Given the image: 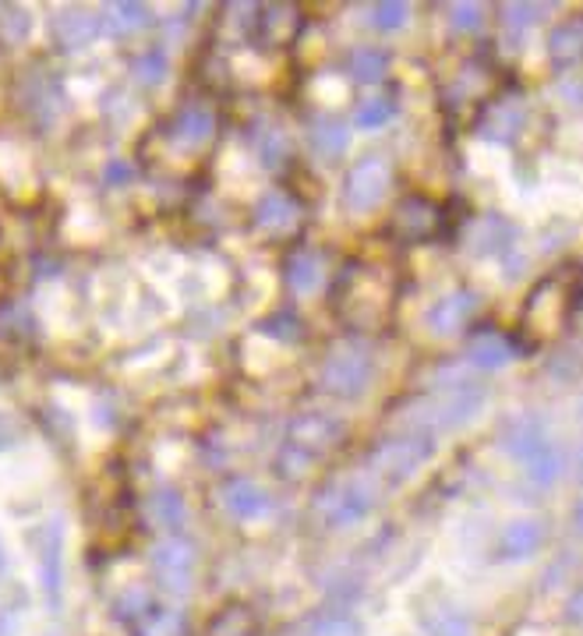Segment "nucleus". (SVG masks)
<instances>
[{"label":"nucleus","instance_id":"aec40b11","mask_svg":"<svg viewBox=\"0 0 583 636\" xmlns=\"http://www.w3.org/2000/svg\"><path fill=\"white\" fill-rule=\"evenodd\" d=\"M517 230L502 216H481L471 227H466V244L474 248V255H502L513 244Z\"/></svg>","mask_w":583,"mask_h":636},{"label":"nucleus","instance_id":"20e7f679","mask_svg":"<svg viewBox=\"0 0 583 636\" xmlns=\"http://www.w3.org/2000/svg\"><path fill=\"white\" fill-rule=\"evenodd\" d=\"M375 382V354L361 337L337 340L318 365V386L337 400H357Z\"/></svg>","mask_w":583,"mask_h":636},{"label":"nucleus","instance_id":"4be33fe9","mask_svg":"<svg viewBox=\"0 0 583 636\" xmlns=\"http://www.w3.org/2000/svg\"><path fill=\"white\" fill-rule=\"evenodd\" d=\"M99 33H104V22H96L93 14H85V11H64V14H57V22H53V39H57V47H64V50H82L85 42H93Z\"/></svg>","mask_w":583,"mask_h":636},{"label":"nucleus","instance_id":"393cba45","mask_svg":"<svg viewBox=\"0 0 583 636\" xmlns=\"http://www.w3.org/2000/svg\"><path fill=\"white\" fill-rule=\"evenodd\" d=\"M153 25V14L138 0H117L104 11V28L113 36H131V33H142V28Z\"/></svg>","mask_w":583,"mask_h":636},{"label":"nucleus","instance_id":"dca6fc26","mask_svg":"<svg viewBox=\"0 0 583 636\" xmlns=\"http://www.w3.org/2000/svg\"><path fill=\"white\" fill-rule=\"evenodd\" d=\"M216 135V110L209 103H187L170 121V142L178 149H202Z\"/></svg>","mask_w":583,"mask_h":636},{"label":"nucleus","instance_id":"ddd939ff","mask_svg":"<svg viewBox=\"0 0 583 636\" xmlns=\"http://www.w3.org/2000/svg\"><path fill=\"white\" fill-rule=\"evenodd\" d=\"M283 280L290 286V294H297V297L318 294L329 283V262H326V255L318 252V248H312V244H297V248L290 252L287 262H283Z\"/></svg>","mask_w":583,"mask_h":636},{"label":"nucleus","instance_id":"f257e3e1","mask_svg":"<svg viewBox=\"0 0 583 636\" xmlns=\"http://www.w3.org/2000/svg\"><path fill=\"white\" fill-rule=\"evenodd\" d=\"M392 301H397V286H392V272L382 262L354 258L332 280V311L354 337L382 329L389 322Z\"/></svg>","mask_w":583,"mask_h":636},{"label":"nucleus","instance_id":"ea45409f","mask_svg":"<svg viewBox=\"0 0 583 636\" xmlns=\"http://www.w3.org/2000/svg\"><path fill=\"white\" fill-rule=\"evenodd\" d=\"M573 519H576V527H580V534H583V499L576 502V513H573Z\"/></svg>","mask_w":583,"mask_h":636},{"label":"nucleus","instance_id":"6ab92c4d","mask_svg":"<svg viewBox=\"0 0 583 636\" xmlns=\"http://www.w3.org/2000/svg\"><path fill=\"white\" fill-rule=\"evenodd\" d=\"M64 534L61 524H50L42 530V545H39V576H42V595L47 601L61 604V584H64Z\"/></svg>","mask_w":583,"mask_h":636},{"label":"nucleus","instance_id":"f704fd0d","mask_svg":"<svg viewBox=\"0 0 583 636\" xmlns=\"http://www.w3.org/2000/svg\"><path fill=\"white\" fill-rule=\"evenodd\" d=\"M446 14H449V25H453L457 33H477L481 22H485V8L481 4H449Z\"/></svg>","mask_w":583,"mask_h":636},{"label":"nucleus","instance_id":"2f4dec72","mask_svg":"<svg viewBox=\"0 0 583 636\" xmlns=\"http://www.w3.org/2000/svg\"><path fill=\"white\" fill-rule=\"evenodd\" d=\"M315 464H318V460L304 456V453L294 450L290 442H283V445H280V453H276V470H280L283 481H297V477H304Z\"/></svg>","mask_w":583,"mask_h":636},{"label":"nucleus","instance_id":"f8f14e48","mask_svg":"<svg viewBox=\"0 0 583 636\" xmlns=\"http://www.w3.org/2000/svg\"><path fill=\"white\" fill-rule=\"evenodd\" d=\"M255 227L262 230L266 237L272 241H283V237H294L301 230L304 220V206L290 195V192H269L258 198V206L252 212Z\"/></svg>","mask_w":583,"mask_h":636},{"label":"nucleus","instance_id":"473e14b6","mask_svg":"<svg viewBox=\"0 0 583 636\" xmlns=\"http://www.w3.org/2000/svg\"><path fill=\"white\" fill-rule=\"evenodd\" d=\"M266 329H269V337L280 340V343H297V340H304V322L297 318V311H290V308L276 311L269 322H266Z\"/></svg>","mask_w":583,"mask_h":636},{"label":"nucleus","instance_id":"a19ab883","mask_svg":"<svg viewBox=\"0 0 583 636\" xmlns=\"http://www.w3.org/2000/svg\"><path fill=\"white\" fill-rule=\"evenodd\" d=\"M4 286H8V280H4V269H0V294H4Z\"/></svg>","mask_w":583,"mask_h":636},{"label":"nucleus","instance_id":"423d86ee","mask_svg":"<svg viewBox=\"0 0 583 636\" xmlns=\"http://www.w3.org/2000/svg\"><path fill=\"white\" fill-rule=\"evenodd\" d=\"M392 184V163L386 156H364L343 178V209L350 216L375 212Z\"/></svg>","mask_w":583,"mask_h":636},{"label":"nucleus","instance_id":"c9c22d12","mask_svg":"<svg viewBox=\"0 0 583 636\" xmlns=\"http://www.w3.org/2000/svg\"><path fill=\"white\" fill-rule=\"evenodd\" d=\"M474 633V623L460 612H449L442 619H435V623L425 629V636H471Z\"/></svg>","mask_w":583,"mask_h":636},{"label":"nucleus","instance_id":"bb28decb","mask_svg":"<svg viewBox=\"0 0 583 636\" xmlns=\"http://www.w3.org/2000/svg\"><path fill=\"white\" fill-rule=\"evenodd\" d=\"M308 142H312V149L323 159H340L350 149V135H347V127L337 118L315 121L312 132H308Z\"/></svg>","mask_w":583,"mask_h":636},{"label":"nucleus","instance_id":"7c9ffc66","mask_svg":"<svg viewBox=\"0 0 583 636\" xmlns=\"http://www.w3.org/2000/svg\"><path fill=\"white\" fill-rule=\"evenodd\" d=\"M368 19L378 33H400V28L411 22V8H406L403 0H386V4L368 8Z\"/></svg>","mask_w":583,"mask_h":636},{"label":"nucleus","instance_id":"79ce46f5","mask_svg":"<svg viewBox=\"0 0 583 636\" xmlns=\"http://www.w3.org/2000/svg\"><path fill=\"white\" fill-rule=\"evenodd\" d=\"M0 570H4V545H0Z\"/></svg>","mask_w":583,"mask_h":636},{"label":"nucleus","instance_id":"a878e982","mask_svg":"<svg viewBox=\"0 0 583 636\" xmlns=\"http://www.w3.org/2000/svg\"><path fill=\"white\" fill-rule=\"evenodd\" d=\"M149 513H153L156 524L163 527V530H170V534L184 530V524H187V502H184L181 491H178V488H170V485H163V488H156V491H153Z\"/></svg>","mask_w":583,"mask_h":636},{"label":"nucleus","instance_id":"f03ea898","mask_svg":"<svg viewBox=\"0 0 583 636\" xmlns=\"http://www.w3.org/2000/svg\"><path fill=\"white\" fill-rule=\"evenodd\" d=\"M485 403H488L485 386H474L466 379H449L414 396L400 417H403V428L428 431V436L439 439V431H457L463 425H471L485 411Z\"/></svg>","mask_w":583,"mask_h":636},{"label":"nucleus","instance_id":"412c9836","mask_svg":"<svg viewBox=\"0 0 583 636\" xmlns=\"http://www.w3.org/2000/svg\"><path fill=\"white\" fill-rule=\"evenodd\" d=\"M262 619L252 604L244 601H227L220 612H212L206 636H258Z\"/></svg>","mask_w":583,"mask_h":636},{"label":"nucleus","instance_id":"37998d69","mask_svg":"<svg viewBox=\"0 0 583 636\" xmlns=\"http://www.w3.org/2000/svg\"><path fill=\"white\" fill-rule=\"evenodd\" d=\"M580 411H583V403H580Z\"/></svg>","mask_w":583,"mask_h":636},{"label":"nucleus","instance_id":"72a5a7b5","mask_svg":"<svg viewBox=\"0 0 583 636\" xmlns=\"http://www.w3.org/2000/svg\"><path fill=\"white\" fill-rule=\"evenodd\" d=\"M542 11H545V8H537V4H502V8H499L506 33H513V36H523V33H527V28L534 25V19H537Z\"/></svg>","mask_w":583,"mask_h":636},{"label":"nucleus","instance_id":"39448f33","mask_svg":"<svg viewBox=\"0 0 583 636\" xmlns=\"http://www.w3.org/2000/svg\"><path fill=\"white\" fill-rule=\"evenodd\" d=\"M435 456V436L414 428H400L392 436H382L368 450V474H375L378 485H403Z\"/></svg>","mask_w":583,"mask_h":636},{"label":"nucleus","instance_id":"4c0bfd02","mask_svg":"<svg viewBox=\"0 0 583 636\" xmlns=\"http://www.w3.org/2000/svg\"><path fill=\"white\" fill-rule=\"evenodd\" d=\"M566 619H570L573 626H583V587L573 590V598L566 601Z\"/></svg>","mask_w":583,"mask_h":636},{"label":"nucleus","instance_id":"a211bd4d","mask_svg":"<svg viewBox=\"0 0 583 636\" xmlns=\"http://www.w3.org/2000/svg\"><path fill=\"white\" fill-rule=\"evenodd\" d=\"M545 545V524L542 519H513L502 534L499 541H495V555H499L502 562H523L542 552Z\"/></svg>","mask_w":583,"mask_h":636},{"label":"nucleus","instance_id":"7ed1b4c3","mask_svg":"<svg viewBox=\"0 0 583 636\" xmlns=\"http://www.w3.org/2000/svg\"><path fill=\"white\" fill-rule=\"evenodd\" d=\"M378 491H382V485H378L375 474H368V470L340 474L315 491L312 516L318 519V527L323 530H350L375 513Z\"/></svg>","mask_w":583,"mask_h":636},{"label":"nucleus","instance_id":"5701e85b","mask_svg":"<svg viewBox=\"0 0 583 636\" xmlns=\"http://www.w3.org/2000/svg\"><path fill=\"white\" fill-rule=\"evenodd\" d=\"M523 124H527V110L520 103H499L481 118L477 132L491 142H513L523 132Z\"/></svg>","mask_w":583,"mask_h":636},{"label":"nucleus","instance_id":"58836bf2","mask_svg":"<svg viewBox=\"0 0 583 636\" xmlns=\"http://www.w3.org/2000/svg\"><path fill=\"white\" fill-rule=\"evenodd\" d=\"M127 173H131L127 167H121V163H113V167L107 170V178H110V181H124V178H127Z\"/></svg>","mask_w":583,"mask_h":636},{"label":"nucleus","instance_id":"1a4fd4ad","mask_svg":"<svg viewBox=\"0 0 583 636\" xmlns=\"http://www.w3.org/2000/svg\"><path fill=\"white\" fill-rule=\"evenodd\" d=\"M216 499H220V510L238 519V524H255V519L269 516L272 510L269 491L255 477H244V474L223 477V485L216 488Z\"/></svg>","mask_w":583,"mask_h":636},{"label":"nucleus","instance_id":"e433bc0d","mask_svg":"<svg viewBox=\"0 0 583 636\" xmlns=\"http://www.w3.org/2000/svg\"><path fill=\"white\" fill-rule=\"evenodd\" d=\"M258 149H262V159L272 167L276 159H283L287 156V138H283V132H266L258 138Z\"/></svg>","mask_w":583,"mask_h":636},{"label":"nucleus","instance_id":"9d476101","mask_svg":"<svg viewBox=\"0 0 583 636\" xmlns=\"http://www.w3.org/2000/svg\"><path fill=\"white\" fill-rule=\"evenodd\" d=\"M392 234H397L400 241L406 244H421V241H428L439 234V227H442V209L435 206L432 198L425 195H406L397 209H392Z\"/></svg>","mask_w":583,"mask_h":636},{"label":"nucleus","instance_id":"c756f323","mask_svg":"<svg viewBox=\"0 0 583 636\" xmlns=\"http://www.w3.org/2000/svg\"><path fill=\"white\" fill-rule=\"evenodd\" d=\"M392 118H397V103L386 96H375V99H364L354 110V124L364 127V132H378V127H386Z\"/></svg>","mask_w":583,"mask_h":636},{"label":"nucleus","instance_id":"2eb2a0df","mask_svg":"<svg viewBox=\"0 0 583 636\" xmlns=\"http://www.w3.org/2000/svg\"><path fill=\"white\" fill-rule=\"evenodd\" d=\"M113 619L127 633L145 636V633H153L159 623H163V609H159V601L149 595V590L131 587V590H124V595L113 601Z\"/></svg>","mask_w":583,"mask_h":636},{"label":"nucleus","instance_id":"c85d7f7f","mask_svg":"<svg viewBox=\"0 0 583 636\" xmlns=\"http://www.w3.org/2000/svg\"><path fill=\"white\" fill-rule=\"evenodd\" d=\"M127 68H131V78L145 85V89H153V85L167 78V53L163 50H142V53L131 57Z\"/></svg>","mask_w":583,"mask_h":636},{"label":"nucleus","instance_id":"cd10ccee","mask_svg":"<svg viewBox=\"0 0 583 636\" xmlns=\"http://www.w3.org/2000/svg\"><path fill=\"white\" fill-rule=\"evenodd\" d=\"M389 75V53L378 50V47H361L350 53V78L361 82V85H375V82H386Z\"/></svg>","mask_w":583,"mask_h":636},{"label":"nucleus","instance_id":"6e6552de","mask_svg":"<svg viewBox=\"0 0 583 636\" xmlns=\"http://www.w3.org/2000/svg\"><path fill=\"white\" fill-rule=\"evenodd\" d=\"M350 428L343 417L337 414H323V411H312V414H297L290 417L287 425V442L301 450L304 456L312 460H323L326 453H337L340 445L347 442Z\"/></svg>","mask_w":583,"mask_h":636},{"label":"nucleus","instance_id":"9b49d317","mask_svg":"<svg viewBox=\"0 0 583 636\" xmlns=\"http://www.w3.org/2000/svg\"><path fill=\"white\" fill-rule=\"evenodd\" d=\"M556 445L559 442H551L548 428L537 421V417H513V421H506L502 428V450L513 456L523 470L534 467L537 460L548 456Z\"/></svg>","mask_w":583,"mask_h":636},{"label":"nucleus","instance_id":"0eeeda50","mask_svg":"<svg viewBox=\"0 0 583 636\" xmlns=\"http://www.w3.org/2000/svg\"><path fill=\"white\" fill-rule=\"evenodd\" d=\"M195 570H198V552L192 541H184L181 534H170L167 541L153 548V576L156 587L167 598H184L195 587Z\"/></svg>","mask_w":583,"mask_h":636},{"label":"nucleus","instance_id":"4468645a","mask_svg":"<svg viewBox=\"0 0 583 636\" xmlns=\"http://www.w3.org/2000/svg\"><path fill=\"white\" fill-rule=\"evenodd\" d=\"M474 311H477V294L466 291V286H457V291L442 294L425 311V329L432 337H457V332L474 318Z\"/></svg>","mask_w":583,"mask_h":636},{"label":"nucleus","instance_id":"b1692460","mask_svg":"<svg viewBox=\"0 0 583 636\" xmlns=\"http://www.w3.org/2000/svg\"><path fill=\"white\" fill-rule=\"evenodd\" d=\"M548 57L556 68H573L583 61V19L562 22L548 36Z\"/></svg>","mask_w":583,"mask_h":636},{"label":"nucleus","instance_id":"f3484780","mask_svg":"<svg viewBox=\"0 0 583 636\" xmlns=\"http://www.w3.org/2000/svg\"><path fill=\"white\" fill-rule=\"evenodd\" d=\"M513 357H517V346L506 332L481 329L466 340V365L477 371H499L506 365H513Z\"/></svg>","mask_w":583,"mask_h":636}]
</instances>
